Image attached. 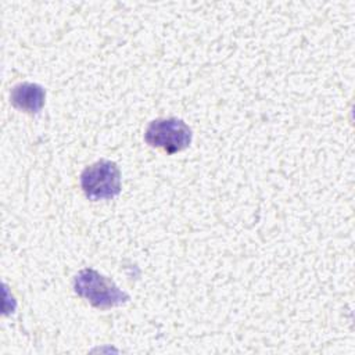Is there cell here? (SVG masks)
<instances>
[{"label":"cell","mask_w":355,"mask_h":355,"mask_svg":"<svg viewBox=\"0 0 355 355\" xmlns=\"http://www.w3.org/2000/svg\"><path fill=\"white\" fill-rule=\"evenodd\" d=\"M75 293L94 308L107 309L129 301V294L122 291L114 280L92 268H85L73 277Z\"/></svg>","instance_id":"6da1fadb"},{"label":"cell","mask_w":355,"mask_h":355,"mask_svg":"<svg viewBox=\"0 0 355 355\" xmlns=\"http://www.w3.org/2000/svg\"><path fill=\"white\" fill-rule=\"evenodd\" d=\"M80 187L92 201L114 198L121 193V171L110 159H100L80 173Z\"/></svg>","instance_id":"7a4b0ae2"},{"label":"cell","mask_w":355,"mask_h":355,"mask_svg":"<svg viewBox=\"0 0 355 355\" xmlns=\"http://www.w3.org/2000/svg\"><path fill=\"white\" fill-rule=\"evenodd\" d=\"M193 133L186 122L178 118H158L151 121L144 132L148 146L161 148L168 154L179 153L191 143Z\"/></svg>","instance_id":"3957f363"},{"label":"cell","mask_w":355,"mask_h":355,"mask_svg":"<svg viewBox=\"0 0 355 355\" xmlns=\"http://www.w3.org/2000/svg\"><path fill=\"white\" fill-rule=\"evenodd\" d=\"M10 100L15 108L29 114H37L44 105L46 92L37 83L22 82L11 89Z\"/></svg>","instance_id":"277c9868"}]
</instances>
